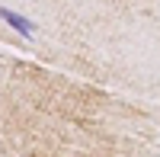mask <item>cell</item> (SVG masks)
I'll list each match as a JSON object with an SVG mask.
<instances>
[{
    "mask_svg": "<svg viewBox=\"0 0 160 157\" xmlns=\"http://www.w3.org/2000/svg\"><path fill=\"white\" fill-rule=\"evenodd\" d=\"M0 19H3V23L10 26V29H16V32H19L22 38H32V35H35V26H32L29 19H26L22 13L10 10V7H0Z\"/></svg>",
    "mask_w": 160,
    "mask_h": 157,
    "instance_id": "1",
    "label": "cell"
}]
</instances>
